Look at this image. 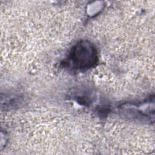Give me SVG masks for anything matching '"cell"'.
<instances>
[{
    "instance_id": "6da1fadb",
    "label": "cell",
    "mask_w": 155,
    "mask_h": 155,
    "mask_svg": "<svg viewBox=\"0 0 155 155\" xmlns=\"http://www.w3.org/2000/svg\"><path fill=\"white\" fill-rule=\"evenodd\" d=\"M97 62L95 47L88 41L78 42L71 48L68 56L69 64L75 69L87 70L94 67Z\"/></svg>"
}]
</instances>
